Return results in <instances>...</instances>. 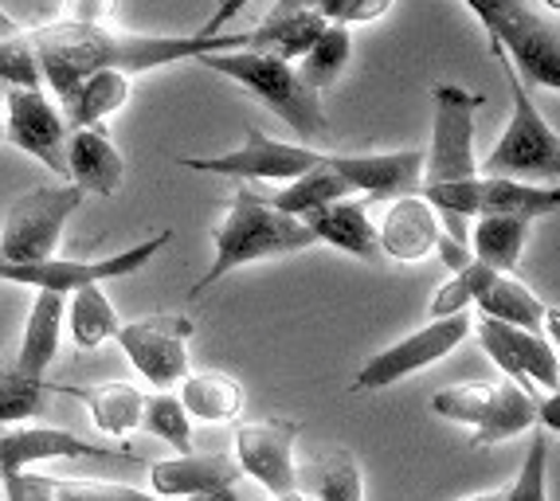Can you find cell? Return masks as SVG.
<instances>
[{"instance_id":"6da1fadb","label":"cell","mask_w":560,"mask_h":501,"mask_svg":"<svg viewBox=\"0 0 560 501\" xmlns=\"http://www.w3.org/2000/svg\"><path fill=\"white\" fill-rule=\"evenodd\" d=\"M110 4H63L59 20L32 28L44 91L59 98V106L71 103L75 86L94 71H118L126 79L153 67L180 63V59L224 56V51H252V32H220V36H141V32H118L103 24Z\"/></svg>"},{"instance_id":"7a4b0ae2","label":"cell","mask_w":560,"mask_h":501,"mask_svg":"<svg viewBox=\"0 0 560 501\" xmlns=\"http://www.w3.org/2000/svg\"><path fill=\"white\" fill-rule=\"evenodd\" d=\"M431 145L423 153L420 196L423 205L435 212L443 235L470 247V215H475L478 193V161H475V114L486 106L482 91H467L458 83L431 86Z\"/></svg>"},{"instance_id":"3957f363","label":"cell","mask_w":560,"mask_h":501,"mask_svg":"<svg viewBox=\"0 0 560 501\" xmlns=\"http://www.w3.org/2000/svg\"><path fill=\"white\" fill-rule=\"evenodd\" d=\"M314 247V235L302 228L299 220L275 212L267 205V196H259L255 188L240 185L232 193L224 223L212 235V263H208L205 279L192 282L188 302H197L205 290H212L215 282L232 275L235 267L262 259H282V255H299V250Z\"/></svg>"},{"instance_id":"277c9868","label":"cell","mask_w":560,"mask_h":501,"mask_svg":"<svg viewBox=\"0 0 560 501\" xmlns=\"http://www.w3.org/2000/svg\"><path fill=\"white\" fill-rule=\"evenodd\" d=\"M470 16L482 20L490 44L510 59L525 86L560 91V32L552 4H525V0H475Z\"/></svg>"},{"instance_id":"5b68a950","label":"cell","mask_w":560,"mask_h":501,"mask_svg":"<svg viewBox=\"0 0 560 501\" xmlns=\"http://www.w3.org/2000/svg\"><path fill=\"white\" fill-rule=\"evenodd\" d=\"M197 63L215 74H224L232 83H240L267 110L279 114L290 130L306 141V149L334 133L322 98L310 86H302L299 71L290 63H282L279 56H267V51H224V56H205Z\"/></svg>"},{"instance_id":"8992f818","label":"cell","mask_w":560,"mask_h":501,"mask_svg":"<svg viewBox=\"0 0 560 501\" xmlns=\"http://www.w3.org/2000/svg\"><path fill=\"white\" fill-rule=\"evenodd\" d=\"M494 47V44H490ZM494 59L505 74L514 110H510V126L498 138V145L486 153V161L478 165V177H502V180H541L545 188H560V138L552 130L545 114L533 103L529 86L522 83L510 67V59L494 47Z\"/></svg>"},{"instance_id":"52a82bcc","label":"cell","mask_w":560,"mask_h":501,"mask_svg":"<svg viewBox=\"0 0 560 501\" xmlns=\"http://www.w3.org/2000/svg\"><path fill=\"white\" fill-rule=\"evenodd\" d=\"M79 205H83V193L75 185H47L16 196L0 232V259L12 267H36L56 259L59 235L67 220L79 212Z\"/></svg>"},{"instance_id":"ba28073f","label":"cell","mask_w":560,"mask_h":501,"mask_svg":"<svg viewBox=\"0 0 560 501\" xmlns=\"http://www.w3.org/2000/svg\"><path fill=\"white\" fill-rule=\"evenodd\" d=\"M470 325L475 317L470 314H455V317H443V322H428L423 329L416 334L400 337L396 345L373 353L369 361L361 364V372L353 376L349 388L353 392H376V388H393V384L408 381L416 372L431 369V364H440L443 357H451L458 345L470 337Z\"/></svg>"},{"instance_id":"9c48e42d","label":"cell","mask_w":560,"mask_h":501,"mask_svg":"<svg viewBox=\"0 0 560 501\" xmlns=\"http://www.w3.org/2000/svg\"><path fill=\"white\" fill-rule=\"evenodd\" d=\"M326 153L306 145H290V141H275L271 133L247 126L243 130V145L228 149V153H208V158H177L180 168L192 173H215V177L232 180H299L302 173L318 168Z\"/></svg>"},{"instance_id":"30bf717a","label":"cell","mask_w":560,"mask_h":501,"mask_svg":"<svg viewBox=\"0 0 560 501\" xmlns=\"http://www.w3.org/2000/svg\"><path fill=\"white\" fill-rule=\"evenodd\" d=\"M188 314H150L138 322H126L114 341L130 357L133 369L145 376L158 392L177 388L188 376V337H192Z\"/></svg>"},{"instance_id":"8fae6325","label":"cell","mask_w":560,"mask_h":501,"mask_svg":"<svg viewBox=\"0 0 560 501\" xmlns=\"http://www.w3.org/2000/svg\"><path fill=\"white\" fill-rule=\"evenodd\" d=\"M470 329L478 334L482 353L490 357L505 376H510L514 388H522L525 396H533V399H537V388H545L549 396H557V388H560L557 345H549L541 334H525V329L490 322V317H478Z\"/></svg>"},{"instance_id":"7c38bea8","label":"cell","mask_w":560,"mask_h":501,"mask_svg":"<svg viewBox=\"0 0 560 501\" xmlns=\"http://www.w3.org/2000/svg\"><path fill=\"white\" fill-rule=\"evenodd\" d=\"M299 423L294 419H259L235 431V466L243 478H255L271 498L299 490V466H294Z\"/></svg>"},{"instance_id":"4fadbf2b","label":"cell","mask_w":560,"mask_h":501,"mask_svg":"<svg viewBox=\"0 0 560 501\" xmlns=\"http://www.w3.org/2000/svg\"><path fill=\"white\" fill-rule=\"evenodd\" d=\"M59 458H103V463H145L130 446H106L63 428H12L0 435V478L24 474L32 463H59Z\"/></svg>"},{"instance_id":"5bb4252c","label":"cell","mask_w":560,"mask_h":501,"mask_svg":"<svg viewBox=\"0 0 560 501\" xmlns=\"http://www.w3.org/2000/svg\"><path fill=\"white\" fill-rule=\"evenodd\" d=\"M4 138L16 149L32 153L39 165L67 177V126L59 106L47 91H4Z\"/></svg>"},{"instance_id":"9a60e30c","label":"cell","mask_w":560,"mask_h":501,"mask_svg":"<svg viewBox=\"0 0 560 501\" xmlns=\"http://www.w3.org/2000/svg\"><path fill=\"white\" fill-rule=\"evenodd\" d=\"M326 165L346 180L349 193H361L364 205L416 196L423 173V153L396 149V153H326Z\"/></svg>"},{"instance_id":"2e32d148","label":"cell","mask_w":560,"mask_h":501,"mask_svg":"<svg viewBox=\"0 0 560 501\" xmlns=\"http://www.w3.org/2000/svg\"><path fill=\"white\" fill-rule=\"evenodd\" d=\"M243 474L228 451H212V455H173L165 463H150V486L153 498H208L220 501L235 490Z\"/></svg>"},{"instance_id":"e0dca14e","label":"cell","mask_w":560,"mask_h":501,"mask_svg":"<svg viewBox=\"0 0 560 501\" xmlns=\"http://www.w3.org/2000/svg\"><path fill=\"white\" fill-rule=\"evenodd\" d=\"M302 228L314 235V243H329V247L346 250L361 263H381V240H376V223L369 215V205L364 200H337V205H326L318 212L302 215Z\"/></svg>"},{"instance_id":"ac0fdd59","label":"cell","mask_w":560,"mask_h":501,"mask_svg":"<svg viewBox=\"0 0 560 501\" xmlns=\"http://www.w3.org/2000/svg\"><path fill=\"white\" fill-rule=\"evenodd\" d=\"M440 220L423 205L420 196H400L388 205L381 228H376V240H381V255L396 263H423L428 255H435V243H440Z\"/></svg>"},{"instance_id":"d6986e66","label":"cell","mask_w":560,"mask_h":501,"mask_svg":"<svg viewBox=\"0 0 560 501\" xmlns=\"http://www.w3.org/2000/svg\"><path fill=\"white\" fill-rule=\"evenodd\" d=\"M67 177L83 196H114L121 188L126 158L118 153V145H114L103 126L71 130V138H67Z\"/></svg>"},{"instance_id":"ffe728a7","label":"cell","mask_w":560,"mask_h":501,"mask_svg":"<svg viewBox=\"0 0 560 501\" xmlns=\"http://www.w3.org/2000/svg\"><path fill=\"white\" fill-rule=\"evenodd\" d=\"M326 28L329 24L318 16V9L310 0H279L259 20V28H252V51H267V56H279L282 63H290V59L306 56Z\"/></svg>"},{"instance_id":"44dd1931","label":"cell","mask_w":560,"mask_h":501,"mask_svg":"<svg viewBox=\"0 0 560 501\" xmlns=\"http://www.w3.org/2000/svg\"><path fill=\"white\" fill-rule=\"evenodd\" d=\"M63 317H67V294H56V290H36V302H32L28 325H24V341H20V353H16L12 372L44 381V372L51 369V361L59 357Z\"/></svg>"},{"instance_id":"7402d4cb","label":"cell","mask_w":560,"mask_h":501,"mask_svg":"<svg viewBox=\"0 0 560 501\" xmlns=\"http://www.w3.org/2000/svg\"><path fill=\"white\" fill-rule=\"evenodd\" d=\"M557 212H560V188L522 185V180H502V177H478L475 215H505V220L533 223L537 215H557Z\"/></svg>"},{"instance_id":"603a6c76","label":"cell","mask_w":560,"mask_h":501,"mask_svg":"<svg viewBox=\"0 0 560 501\" xmlns=\"http://www.w3.org/2000/svg\"><path fill=\"white\" fill-rule=\"evenodd\" d=\"M478 317H490V322H502V325H514V329H525V334H541L545 329V306L541 298L533 294L522 279L514 275H494V279L486 282V290L475 298Z\"/></svg>"},{"instance_id":"cb8c5ba5","label":"cell","mask_w":560,"mask_h":501,"mask_svg":"<svg viewBox=\"0 0 560 501\" xmlns=\"http://www.w3.org/2000/svg\"><path fill=\"white\" fill-rule=\"evenodd\" d=\"M180 408L188 419H200V423H232L243 411V384L228 372H192L180 381Z\"/></svg>"},{"instance_id":"d4e9b609","label":"cell","mask_w":560,"mask_h":501,"mask_svg":"<svg viewBox=\"0 0 560 501\" xmlns=\"http://www.w3.org/2000/svg\"><path fill=\"white\" fill-rule=\"evenodd\" d=\"M133 79L118 71H94L86 74L83 83L75 86L71 94V103L63 106L67 121L75 126V130H91V126H103L110 114H118L121 106L130 103V91H133Z\"/></svg>"},{"instance_id":"484cf974","label":"cell","mask_w":560,"mask_h":501,"mask_svg":"<svg viewBox=\"0 0 560 501\" xmlns=\"http://www.w3.org/2000/svg\"><path fill=\"white\" fill-rule=\"evenodd\" d=\"M525 240H529V223L505 220V215H478L475 232H470V255L494 275H514Z\"/></svg>"},{"instance_id":"4316f807","label":"cell","mask_w":560,"mask_h":501,"mask_svg":"<svg viewBox=\"0 0 560 501\" xmlns=\"http://www.w3.org/2000/svg\"><path fill=\"white\" fill-rule=\"evenodd\" d=\"M533 428H537V399L525 396L514 384H498L494 404H490L486 419L475 428V435H470V446H498L505 439L525 435Z\"/></svg>"},{"instance_id":"83f0119b","label":"cell","mask_w":560,"mask_h":501,"mask_svg":"<svg viewBox=\"0 0 560 501\" xmlns=\"http://www.w3.org/2000/svg\"><path fill=\"white\" fill-rule=\"evenodd\" d=\"M349 185L341 177H337L334 168L326 165V158H322L318 168H310V173H302L299 180H290L282 193H275L267 205L275 208V212L290 215V220H302V215L318 212V208L326 205H337V200H349Z\"/></svg>"},{"instance_id":"f1b7e54d","label":"cell","mask_w":560,"mask_h":501,"mask_svg":"<svg viewBox=\"0 0 560 501\" xmlns=\"http://www.w3.org/2000/svg\"><path fill=\"white\" fill-rule=\"evenodd\" d=\"M91 411V423L103 435H126V431L141 428V411H145V396L133 384H98V388L75 392Z\"/></svg>"},{"instance_id":"f546056e","label":"cell","mask_w":560,"mask_h":501,"mask_svg":"<svg viewBox=\"0 0 560 501\" xmlns=\"http://www.w3.org/2000/svg\"><path fill=\"white\" fill-rule=\"evenodd\" d=\"M67 322H71V341L79 349H98L103 341H114L121 329L118 322V310L114 302L106 298L103 287H79L75 294H67Z\"/></svg>"},{"instance_id":"4dcf8cb0","label":"cell","mask_w":560,"mask_h":501,"mask_svg":"<svg viewBox=\"0 0 560 501\" xmlns=\"http://www.w3.org/2000/svg\"><path fill=\"white\" fill-rule=\"evenodd\" d=\"M0 86H9V91H44L32 28L16 24L4 9H0Z\"/></svg>"},{"instance_id":"1f68e13d","label":"cell","mask_w":560,"mask_h":501,"mask_svg":"<svg viewBox=\"0 0 560 501\" xmlns=\"http://www.w3.org/2000/svg\"><path fill=\"white\" fill-rule=\"evenodd\" d=\"M349 56H353V36H349V28H334V24H329V28L318 36V44L299 59L294 71H299L302 86L322 94L341 79V71L349 67Z\"/></svg>"},{"instance_id":"d6a6232c","label":"cell","mask_w":560,"mask_h":501,"mask_svg":"<svg viewBox=\"0 0 560 501\" xmlns=\"http://www.w3.org/2000/svg\"><path fill=\"white\" fill-rule=\"evenodd\" d=\"M310 501H364V474L357 455L349 451H326L314 458L310 470Z\"/></svg>"},{"instance_id":"836d02e7","label":"cell","mask_w":560,"mask_h":501,"mask_svg":"<svg viewBox=\"0 0 560 501\" xmlns=\"http://www.w3.org/2000/svg\"><path fill=\"white\" fill-rule=\"evenodd\" d=\"M494 381H467V384H451V388H440L431 396V411L440 419H451V423H467L470 431L478 428L494 404Z\"/></svg>"},{"instance_id":"e575fe53","label":"cell","mask_w":560,"mask_h":501,"mask_svg":"<svg viewBox=\"0 0 560 501\" xmlns=\"http://www.w3.org/2000/svg\"><path fill=\"white\" fill-rule=\"evenodd\" d=\"M494 279V270L482 267L478 259H470L467 267L458 270V275H451L447 282H443L435 294H431L428 302V322H443V317H455V314H470V306H475V298L486 290V282Z\"/></svg>"},{"instance_id":"d590c367","label":"cell","mask_w":560,"mask_h":501,"mask_svg":"<svg viewBox=\"0 0 560 501\" xmlns=\"http://www.w3.org/2000/svg\"><path fill=\"white\" fill-rule=\"evenodd\" d=\"M141 431L165 439L177 455H192V419L185 416V408H180V399L173 396V392H153V396H145Z\"/></svg>"},{"instance_id":"8d00e7d4","label":"cell","mask_w":560,"mask_h":501,"mask_svg":"<svg viewBox=\"0 0 560 501\" xmlns=\"http://www.w3.org/2000/svg\"><path fill=\"white\" fill-rule=\"evenodd\" d=\"M47 384L36 376H20L12 369H0V423H24L44 411Z\"/></svg>"},{"instance_id":"74e56055","label":"cell","mask_w":560,"mask_h":501,"mask_svg":"<svg viewBox=\"0 0 560 501\" xmlns=\"http://www.w3.org/2000/svg\"><path fill=\"white\" fill-rule=\"evenodd\" d=\"M505 501H549V435L529 439V451L522 458L514 486L505 490Z\"/></svg>"},{"instance_id":"f35d334b","label":"cell","mask_w":560,"mask_h":501,"mask_svg":"<svg viewBox=\"0 0 560 501\" xmlns=\"http://www.w3.org/2000/svg\"><path fill=\"white\" fill-rule=\"evenodd\" d=\"M56 501H161L138 486L121 482H91V478H51Z\"/></svg>"},{"instance_id":"ab89813d","label":"cell","mask_w":560,"mask_h":501,"mask_svg":"<svg viewBox=\"0 0 560 501\" xmlns=\"http://www.w3.org/2000/svg\"><path fill=\"white\" fill-rule=\"evenodd\" d=\"M314 9L334 28H353V24H369V20L388 16L393 0H314Z\"/></svg>"},{"instance_id":"60d3db41","label":"cell","mask_w":560,"mask_h":501,"mask_svg":"<svg viewBox=\"0 0 560 501\" xmlns=\"http://www.w3.org/2000/svg\"><path fill=\"white\" fill-rule=\"evenodd\" d=\"M0 486H4V501H56L47 474H9V478H0Z\"/></svg>"},{"instance_id":"b9f144b4","label":"cell","mask_w":560,"mask_h":501,"mask_svg":"<svg viewBox=\"0 0 560 501\" xmlns=\"http://www.w3.org/2000/svg\"><path fill=\"white\" fill-rule=\"evenodd\" d=\"M435 255H440L443 267H447L451 275H458V270L475 259V255H470V247H463V243H455L451 235H443V232H440V243H435Z\"/></svg>"},{"instance_id":"7bdbcfd3","label":"cell","mask_w":560,"mask_h":501,"mask_svg":"<svg viewBox=\"0 0 560 501\" xmlns=\"http://www.w3.org/2000/svg\"><path fill=\"white\" fill-rule=\"evenodd\" d=\"M537 428L545 435H560V396H549L545 404H537Z\"/></svg>"},{"instance_id":"ee69618b","label":"cell","mask_w":560,"mask_h":501,"mask_svg":"<svg viewBox=\"0 0 560 501\" xmlns=\"http://www.w3.org/2000/svg\"><path fill=\"white\" fill-rule=\"evenodd\" d=\"M458 501H505V490H486V493H470V498H458Z\"/></svg>"},{"instance_id":"f6af8a7d","label":"cell","mask_w":560,"mask_h":501,"mask_svg":"<svg viewBox=\"0 0 560 501\" xmlns=\"http://www.w3.org/2000/svg\"><path fill=\"white\" fill-rule=\"evenodd\" d=\"M220 501H243V498H235V493H228V498H220ZM271 501H310L302 490H294V493H282V498H271Z\"/></svg>"},{"instance_id":"bcb514c9","label":"cell","mask_w":560,"mask_h":501,"mask_svg":"<svg viewBox=\"0 0 560 501\" xmlns=\"http://www.w3.org/2000/svg\"><path fill=\"white\" fill-rule=\"evenodd\" d=\"M0 141H4V118H0Z\"/></svg>"}]
</instances>
